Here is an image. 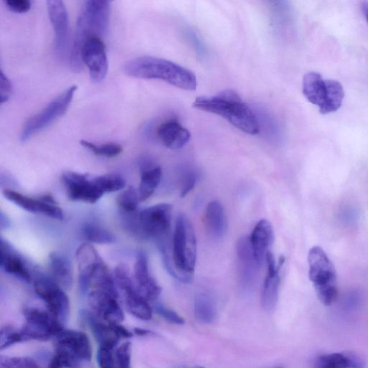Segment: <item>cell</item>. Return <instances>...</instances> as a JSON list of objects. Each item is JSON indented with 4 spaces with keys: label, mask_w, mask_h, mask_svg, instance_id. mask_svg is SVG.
I'll return each instance as SVG.
<instances>
[{
    "label": "cell",
    "mask_w": 368,
    "mask_h": 368,
    "mask_svg": "<svg viewBox=\"0 0 368 368\" xmlns=\"http://www.w3.org/2000/svg\"><path fill=\"white\" fill-rule=\"evenodd\" d=\"M163 263L168 273L184 284L191 283L197 262V237L193 227L186 215L179 214L171 252L168 249L161 250Z\"/></svg>",
    "instance_id": "cell-1"
},
{
    "label": "cell",
    "mask_w": 368,
    "mask_h": 368,
    "mask_svg": "<svg viewBox=\"0 0 368 368\" xmlns=\"http://www.w3.org/2000/svg\"><path fill=\"white\" fill-rule=\"evenodd\" d=\"M123 71L129 77L161 80L186 91H195L198 88L197 77L191 71L161 58L138 57L127 61Z\"/></svg>",
    "instance_id": "cell-2"
},
{
    "label": "cell",
    "mask_w": 368,
    "mask_h": 368,
    "mask_svg": "<svg viewBox=\"0 0 368 368\" xmlns=\"http://www.w3.org/2000/svg\"><path fill=\"white\" fill-rule=\"evenodd\" d=\"M196 109L218 115L240 131L255 136L259 132V120L251 108L236 93L226 90L210 97H199L193 102Z\"/></svg>",
    "instance_id": "cell-3"
},
{
    "label": "cell",
    "mask_w": 368,
    "mask_h": 368,
    "mask_svg": "<svg viewBox=\"0 0 368 368\" xmlns=\"http://www.w3.org/2000/svg\"><path fill=\"white\" fill-rule=\"evenodd\" d=\"M111 3L105 0H90L83 3L77 24L70 56V65L74 72L81 70V49L85 40L93 36L102 38L109 29Z\"/></svg>",
    "instance_id": "cell-4"
},
{
    "label": "cell",
    "mask_w": 368,
    "mask_h": 368,
    "mask_svg": "<svg viewBox=\"0 0 368 368\" xmlns=\"http://www.w3.org/2000/svg\"><path fill=\"white\" fill-rule=\"evenodd\" d=\"M303 94L307 100L319 107L322 115L337 111L341 107L344 91L340 82L324 79L319 73L309 72L303 79Z\"/></svg>",
    "instance_id": "cell-5"
},
{
    "label": "cell",
    "mask_w": 368,
    "mask_h": 368,
    "mask_svg": "<svg viewBox=\"0 0 368 368\" xmlns=\"http://www.w3.org/2000/svg\"><path fill=\"white\" fill-rule=\"evenodd\" d=\"M173 207L159 204L137 211L129 220L126 229L143 239H165L170 227Z\"/></svg>",
    "instance_id": "cell-6"
},
{
    "label": "cell",
    "mask_w": 368,
    "mask_h": 368,
    "mask_svg": "<svg viewBox=\"0 0 368 368\" xmlns=\"http://www.w3.org/2000/svg\"><path fill=\"white\" fill-rule=\"evenodd\" d=\"M310 278L322 304L330 306L337 297V275L335 266L324 250L312 248L308 255Z\"/></svg>",
    "instance_id": "cell-7"
},
{
    "label": "cell",
    "mask_w": 368,
    "mask_h": 368,
    "mask_svg": "<svg viewBox=\"0 0 368 368\" xmlns=\"http://www.w3.org/2000/svg\"><path fill=\"white\" fill-rule=\"evenodd\" d=\"M77 90L76 85L70 86L49 103L41 111L29 118L22 127L20 141L23 143L28 141L66 113Z\"/></svg>",
    "instance_id": "cell-8"
},
{
    "label": "cell",
    "mask_w": 368,
    "mask_h": 368,
    "mask_svg": "<svg viewBox=\"0 0 368 368\" xmlns=\"http://www.w3.org/2000/svg\"><path fill=\"white\" fill-rule=\"evenodd\" d=\"M40 273L35 274L33 280L35 291L46 303L49 312L64 326L70 317L69 298L51 277Z\"/></svg>",
    "instance_id": "cell-9"
},
{
    "label": "cell",
    "mask_w": 368,
    "mask_h": 368,
    "mask_svg": "<svg viewBox=\"0 0 368 368\" xmlns=\"http://www.w3.org/2000/svg\"><path fill=\"white\" fill-rule=\"evenodd\" d=\"M114 279L116 286L123 296L127 311L143 321L152 319V308L136 289L131 273L125 264H120L115 268Z\"/></svg>",
    "instance_id": "cell-10"
},
{
    "label": "cell",
    "mask_w": 368,
    "mask_h": 368,
    "mask_svg": "<svg viewBox=\"0 0 368 368\" xmlns=\"http://www.w3.org/2000/svg\"><path fill=\"white\" fill-rule=\"evenodd\" d=\"M24 314L26 323L21 332L26 341H47L64 330L63 324L49 311L29 307L24 310Z\"/></svg>",
    "instance_id": "cell-11"
},
{
    "label": "cell",
    "mask_w": 368,
    "mask_h": 368,
    "mask_svg": "<svg viewBox=\"0 0 368 368\" xmlns=\"http://www.w3.org/2000/svg\"><path fill=\"white\" fill-rule=\"evenodd\" d=\"M89 304L93 313L109 323H120L125 315L118 302L116 287L91 290L88 294Z\"/></svg>",
    "instance_id": "cell-12"
},
{
    "label": "cell",
    "mask_w": 368,
    "mask_h": 368,
    "mask_svg": "<svg viewBox=\"0 0 368 368\" xmlns=\"http://www.w3.org/2000/svg\"><path fill=\"white\" fill-rule=\"evenodd\" d=\"M82 64L88 67L93 82L104 80L108 72L106 47L102 38L93 36L85 40L81 49Z\"/></svg>",
    "instance_id": "cell-13"
},
{
    "label": "cell",
    "mask_w": 368,
    "mask_h": 368,
    "mask_svg": "<svg viewBox=\"0 0 368 368\" xmlns=\"http://www.w3.org/2000/svg\"><path fill=\"white\" fill-rule=\"evenodd\" d=\"M62 180L68 198L73 202L95 204L104 194L88 175L74 171L64 172Z\"/></svg>",
    "instance_id": "cell-14"
},
{
    "label": "cell",
    "mask_w": 368,
    "mask_h": 368,
    "mask_svg": "<svg viewBox=\"0 0 368 368\" xmlns=\"http://www.w3.org/2000/svg\"><path fill=\"white\" fill-rule=\"evenodd\" d=\"M3 195L8 200L27 211L42 214L56 221L64 219L61 208L51 195L45 194L38 199H33L10 189H5Z\"/></svg>",
    "instance_id": "cell-15"
},
{
    "label": "cell",
    "mask_w": 368,
    "mask_h": 368,
    "mask_svg": "<svg viewBox=\"0 0 368 368\" xmlns=\"http://www.w3.org/2000/svg\"><path fill=\"white\" fill-rule=\"evenodd\" d=\"M47 9L55 34L56 52L59 56H63L66 53L69 45L70 24L67 9L61 0L48 1Z\"/></svg>",
    "instance_id": "cell-16"
},
{
    "label": "cell",
    "mask_w": 368,
    "mask_h": 368,
    "mask_svg": "<svg viewBox=\"0 0 368 368\" xmlns=\"http://www.w3.org/2000/svg\"><path fill=\"white\" fill-rule=\"evenodd\" d=\"M134 279L136 289L147 301H155L161 295L162 289L150 273L148 257L144 251H139L136 255Z\"/></svg>",
    "instance_id": "cell-17"
},
{
    "label": "cell",
    "mask_w": 368,
    "mask_h": 368,
    "mask_svg": "<svg viewBox=\"0 0 368 368\" xmlns=\"http://www.w3.org/2000/svg\"><path fill=\"white\" fill-rule=\"evenodd\" d=\"M0 266L5 272L26 283L31 284L34 280L33 271L25 259L3 239L0 248Z\"/></svg>",
    "instance_id": "cell-18"
},
{
    "label": "cell",
    "mask_w": 368,
    "mask_h": 368,
    "mask_svg": "<svg viewBox=\"0 0 368 368\" xmlns=\"http://www.w3.org/2000/svg\"><path fill=\"white\" fill-rule=\"evenodd\" d=\"M266 262L268 271L262 290V305L266 311L269 312L273 310L277 305L280 281V270L285 262V259L281 257L277 266L274 257L270 252L266 257Z\"/></svg>",
    "instance_id": "cell-19"
},
{
    "label": "cell",
    "mask_w": 368,
    "mask_h": 368,
    "mask_svg": "<svg viewBox=\"0 0 368 368\" xmlns=\"http://www.w3.org/2000/svg\"><path fill=\"white\" fill-rule=\"evenodd\" d=\"M55 339L57 348L64 349L70 351L79 360H91V344L88 335L85 333L64 329Z\"/></svg>",
    "instance_id": "cell-20"
},
{
    "label": "cell",
    "mask_w": 368,
    "mask_h": 368,
    "mask_svg": "<svg viewBox=\"0 0 368 368\" xmlns=\"http://www.w3.org/2000/svg\"><path fill=\"white\" fill-rule=\"evenodd\" d=\"M249 241L255 261L261 266L266 262L273 241V230L270 222L259 221L253 230Z\"/></svg>",
    "instance_id": "cell-21"
},
{
    "label": "cell",
    "mask_w": 368,
    "mask_h": 368,
    "mask_svg": "<svg viewBox=\"0 0 368 368\" xmlns=\"http://www.w3.org/2000/svg\"><path fill=\"white\" fill-rule=\"evenodd\" d=\"M139 165L141 176L138 191L141 202H144L152 196L159 186L162 178V169L148 158H143Z\"/></svg>",
    "instance_id": "cell-22"
},
{
    "label": "cell",
    "mask_w": 368,
    "mask_h": 368,
    "mask_svg": "<svg viewBox=\"0 0 368 368\" xmlns=\"http://www.w3.org/2000/svg\"><path fill=\"white\" fill-rule=\"evenodd\" d=\"M157 136L161 143L171 150L183 148L190 141L191 134L177 120H168L157 129Z\"/></svg>",
    "instance_id": "cell-23"
},
{
    "label": "cell",
    "mask_w": 368,
    "mask_h": 368,
    "mask_svg": "<svg viewBox=\"0 0 368 368\" xmlns=\"http://www.w3.org/2000/svg\"><path fill=\"white\" fill-rule=\"evenodd\" d=\"M81 317L90 326L100 347L113 350L118 344L120 337L109 323L103 322L93 312L82 310Z\"/></svg>",
    "instance_id": "cell-24"
},
{
    "label": "cell",
    "mask_w": 368,
    "mask_h": 368,
    "mask_svg": "<svg viewBox=\"0 0 368 368\" xmlns=\"http://www.w3.org/2000/svg\"><path fill=\"white\" fill-rule=\"evenodd\" d=\"M49 266L52 279L63 290L71 289L73 283V273L69 259L58 252L49 255Z\"/></svg>",
    "instance_id": "cell-25"
},
{
    "label": "cell",
    "mask_w": 368,
    "mask_h": 368,
    "mask_svg": "<svg viewBox=\"0 0 368 368\" xmlns=\"http://www.w3.org/2000/svg\"><path fill=\"white\" fill-rule=\"evenodd\" d=\"M208 232L214 239H222L227 230V220L223 206L218 201L208 204L205 211Z\"/></svg>",
    "instance_id": "cell-26"
},
{
    "label": "cell",
    "mask_w": 368,
    "mask_h": 368,
    "mask_svg": "<svg viewBox=\"0 0 368 368\" xmlns=\"http://www.w3.org/2000/svg\"><path fill=\"white\" fill-rule=\"evenodd\" d=\"M364 359L353 353H340L319 356L315 368H365Z\"/></svg>",
    "instance_id": "cell-27"
},
{
    "label": "cell",
    "mask_w": 368,
    "mask_h": 368,
    "mask_svg": "<svg viewBox=\"0 0 368 368\" xmlns=\"http://www.w3.org/2000/svg\"><path fill=\"white\" fill-rule=\"evenodd\" d=\"M194 316L204 323H210L214 321L216 316V305L211 295L200 292L195 296Z\"/></svg>",
    "instance_id": "cell-28"
},
{
    "label": "cell",
    "mask_w": 368,
    "mask_h": 368,
    "mask_svg": "<svg viewBox=\"0 0 368 368\" xmlns=\"http://www.w3.org/2000/svg\"><path fill=\"white\" fill-rule=\"evenodd\" d=\"M82 232L85 239L92 243L107 245L116 241V237L111 232L96 224L85 225Z\"/></svg>",
    "instance_id": "cell-29"
},
{
    "label": "cell",
    "mask_w": 368,
    "mask_h": 368,
    "mask_svg": "<svg viewBox=\"0 0 368 368\" xmlns=\"http://www.w3.org/2000/svg\"><path fill=\"white\" fill-rule=\"evenodd\" d=\"M81 145L86 149H88L95 155L106 158H115L118 157L122 152V147L117 143H106L102 145H96L95 143L81 141Z\"/></svg>",
    "instance_id": "cell-30"
},
{
    "label": "cell",
    "mask_w": 368,
    "mask_h": 368,
    "mask_svg": "<svg viewBox=\"0 0 368 368\" xmlns=\"http://www.w3.org/2000/svg\"><path fill=\"white\" fill-rule=\"evenodd\" d=\"M140 202L138 191L134 186L128 187L117 198V203L124 213L137 211Z\"/></svg>",
    "instance_id": "cell-31"
},
{
    "label": "cell",
    "mask_w": 368,
    "mask_h": 368,
    "mask_svg": "<svg viewBox=\"0 0 368 368\" xmlns=\"http://www.w3.org/2000/svg\"><path fill=\"white\" fill-rule=\"evenodd\" d=\"M79 361L70 351L56 347V353L47 368H76L79 366Z\"/></svg>",
    "instance_id": "cell-32"
},
{
    "label": "cell",
    "mask_w": 368,
    "mask_h": 368,
    "mask_svg": "<svg viewBox=\"0 0 368 368\" xmlns=\"http://www.w3.org/2000/svg\"><path fill=\"white\" fill-rule=\"evenodd\" d=\"M95 182L104 193H113L122 190L126 186L125 180L118 175H106L96 177Z\"/></svg>",
    "instance_id": "cell-33"
},
{
    "label": "cell",
    "mask_w": 368,
    "mask_h": 368,
    "mask_svg": "<svg viewBox=\"0 0 368 368\" xmlns=\"http://www.w3.org/2000/svg\"><path fill=\"white\" fill-rule=\"evenodd\" d=\"M26 342L21 330L16 331L10 326H6L0 332V350H6L15 344Z\"/></svg>",
    "instance_id": "cell-34"
},
{
    "label": "cell",
    "mask_w": 368,
    "mask_h": 368,
    "mask_svg": "<svg viewBox=\"0 0 368 368\" xmlns=\"http://www.w3.org/2000/svg\"><path fill=\"white\" fill-rule=\"evenodd\" d=\"M131 343L127 342L117 349L115 353L117 368H131Z\"/></svg>",
    "instance_id": "cell-35"
},
{
    "label": "cell",
    "mask_w": 368,
    "mask_h": 368,
    "mask_svg": "<svg viewBox=\"0 0 368 368\" xmlns=\"http://www.w3.org/2000/svg\"><path fill=\"white\" fill-rule=\"evenodd\" d=\"M198 180V173L195 170H189L184 173L182 179L180 191L181 198H185L186 195L194 188Z\"/></svg>",
    "instance_id": "cell-36"
},
{
    "label": "cell",
    "mask_w": 368,
    "mask_h": 368,
    "mask_svg": "<svg viewBox=\"0 0 368 368\" xmlns=\"http://www.w3.org/2000/svg\"><path fill=\"white\" fill-rule=\"evenodd\" d=\"M112 349L100 347L97 353V362L100 368H117Z\"/></svg>",
    "instance_id": "cell-37"
},
{
    "label": "cell",
    "mask_w": 368,
    "mask_h": 368,
    "mask_svg": "<svg viewBox=\"0 0 368 368\" xmlns=\"http://www.w3.org/2000/svg\"><path fill=\"white\" fill-rule=\"evenodd\" d=\"M154 310L158 314L170 323L179 324V326L185 323L184 319L176 312L169 310L160 303H157L154 305Z\"/></svg>",
    "instance_id": "cell-38"
},
{
    "label": "cell",
    "mask_w": 368,
    "mask_h": 368,
    "mask_svg": "<svg viewBox=\"0 0 368 368\" xmlns=\"http://www.w3.org/2000/svg\"><path fill=\"white\" fill-rule=\"evenodd\" d=\"M13 94V85L4 74L3 71L0 72V102L2 104L7 102Z\"/></svg>",
    "instance_id": "cell-39"
},
{
    "label": "cell",
    "mask_w": 368,
    "mask_h": 368,
    "mask_svg": "<svg viewBox=\"0 0 368 368\" xmlns=\"http://www.w3.org/2000/svg\"><path fill=\"white\" fill-rule=\"evenodd\" d=\"M5 4L11 12L17 14L26 13L31 8V2L29 0H8Z\"/></svg>",
    "instance_id": "cell-40"
},
{
    "label": "cell",
    "mask_w": 368,
    "mask_h": 368,
    "mask_svg": "<svg viewBox=\"0 0 368 368\" xmlns=\"http://www.w3.org/2000/svg\"><path fill=\"white\" fill-rule=\"evenodd\" d=\"M11 368H40L31 358H13Z\"/></svg>",
    "instance_id": "cell-41"
},
{
    "label": "cell",
    "mask_w": 368,
    "mask_h": 368,
    "mask_svg": "<svg viewBox=\"0 0 368 368\" xmlns=\"http://www.w3.org/2000/svg\"><path fill=\"white\" fill-rule=\"evenodd\" d=\"M340 218L343 223L352 224L358 221V214L356 209L348 207L343 209Z\"/></svg>",
    "instance_id": "cell-42"
},
{
    "label": "cell",
    "mask_w": 368,
    "mask_h": 368,
    "mask_svg": "<svg viewBox=\"0 0 368 368\" xmlns=\"http://www.w3.org/2000/svg\"><path fill=\"white\" fill-rule=\"evenodd\" d=\"M114 331L120 338L129 339L133 337V333L129 332L127 328L120 323H110Z\"/></svg>",
    "instance_id": "cell-43"
},
{
    "label": "cell",
    "mask_w": 368,
    "mask_h": 368,
    "mask_svg": "<svg viewBox=\"0 0 368 368\" xmlns=\"http://www.w3.org/2000/svg\"><path fill=\"white\" fill-rule=\"evenodd\" d=\"M13 358L1 355L0 356V368H11Z\"/></svg>",
    "instance_id": "cell-44"
},
{
    "label": "cell",
    "mask_w": 368,
    "mask_h": 368,
    "mask_svg": "<svg viewBox=\"0 0 368 368\" xmlns=\"http://www.w3.org/2000/svg\"><path fill=\"white\" fill-rule=\"evenodd\" d=\"M134 333L136 335L141 336V337L147 336V335L153 334L152 332L148 330H145V329H141V328H135Z\"/></svg>",
    "instance_id": "cell-45"
},
{
    "label": "cell",
    "mask_w": 368,
    "mask_h": 368,
    "mask_svg": "<svg viewBox=\"0 0 368 368\" xmlns=\"http://www.w3.org/2000/svg\"><path fill=\"white\" fill-rule=\"evenodd\" d=\"M10 223L8 221V218L6 216L3 214V213H1V227L2 228H7L9 227Z\"/></svg>",
    "instance_id": "cell-46"
},
{
    "label": "cell",
    "mask_w": 368,
    "mask_h": 368,
    "mask_svg": "<svg viewBox=\"0 0 368 368\" xmlns=\"http://www.w3.org/2000/svg\"><path fill=\"white\" fill-rule=\"evenodd\" d=\"M362 13L367 20V23L368 24V3L364 2L362 3L361 6Z\"/></svg>",
    "instance_id": "cell-47"
},
{
    "label": "cell",
    "mask_w": 368,
    "mask_h": 368,
    "mask_svg": "<svg viewBox=\"0 0 368 368\" xmlns=\"http://www.w3.org/2000/svg\"><path fill=\"white\" fill-rule=\"evenodd\" d=\"M191 368H204V367H200V366H197V367H191Z\"/></svg>",
    "instance_id": "cell-48"
},
{
    "label": "cell",
    "mask_w": 368,
    "mask_h": 368,
    "mask_svg": "<svg viewBox=\"0 0 368 368\" xmlns=\"http://www.w3.org/2000/svg\"><path fill=\"white\" fill-rule=\"evenodd\" d=\"M278 368H282V367H278Z\"/></svg>",
    "instance_id": "cell-49"
}]
</instances>
